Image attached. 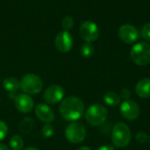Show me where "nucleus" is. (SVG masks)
Here are the masks:
<instances>
[{
	"label": "nucleus",
	"instance_id": "17",
	"mask_svg": "<svg viewBox=\"0 0 150 150\" xmlns=\"http://www.w3.org/2000/svg\"><path fill=\"white\" fill-rule=\"evenodd\" d=\"M34 127L35 123L32 118H25L19 124V129L25 134H30L33 130Z\"/></svg>",
	"mask_w": 150,
	"mask_h": 150
},
{
	"label": "nucleus",
	"instance_id": "7",
	"mask_svg": "<svg viewBox=\"0 0 150 150\" xmlns=\"http://www.w3.org/2000/svg\"><path fill=\"white\" fill-rule=\"evenodd\" d=\"M79 32L82 39L90 43L95 41L99 36V30L98 25L91 20L84 21L81 25Z\"/></svg>",
	"mask_w": 150,
	"mask_h": 150
},
{
	"label": "nucleus",
	"instance_id": "29",
	"mask_svg": "<svg viewBox=\"0 0 150 150\" xmlns=\"http://www.w3.org/2000/svg\"><path fill=\"white\" fill-rule=\"evenodd\" d=\"M24 150H39V149H36V148H33V147H29V148L25 149Z\"/></svg>",
	"mask_w": 150,
	"mask_h": 150
},
{
	"label": "nucleus",
	"instance_id": "24",
	"mask_svg": "<svg viewBox=\"0 0 150 150\" xmlns=\"http://www.w3.org/2000/svg\"><path fill=\"white\" fill-rule=\"evenodd\" d=\"M8 133V127L3 120H0V141L4 140Z\"/></svg>",
	"mask_w": 150,
	"mask_h": 150
},
{
	"label": "nucleus",
	"instance_id": "20",
	"mask_svg": "<svg viewBox=\"0 0 150 150\" xmlns=\"http://www.w3.org/2000/svg\"><path fill=\"white\" fill-rule=\"evenodd\" d=\"M62 26L63 31H67L69 32V30H71L74 26V19L71 16H66L63 18L62 21Z\"/></svg>",
	"mask_w": 150,
	"mask_h": 150
},
{
	"label": "nucleus",
	"instance_id": "11",
	"mask_svg": "<svg viewBox=\"0 0 150 150\" xmlns=\"http://www.w3.org/2000/svg\"><path fill=\"white\" fill-rule=\"evenodd\" d=\"M64 97V90L60 85H52L48 87L43 94L44 100L50 105H54L62 100Z\"/></svg>",
	"mask_w": 150,
	"mask_h": 150
},
{
	"label": "nucleus",
	"instance_id": "8",
	"mask_svg": "<svg viewBox=\"0 0 150 150\" xmlns=\"http://www.w3.org/2000/svg\"><path fill=\"white\" fill-rule=\"evenodd\" d=\"M120 110L121 115L127 120H135L140 115V107L138 104L131 99L123 101Z\"/></svg>",
	"mask_w": 150,
	"mask_h": 150
},
{
	"label": "nucleus",
	"instance_id": "26",
	"mask_svg": "<svg viewBox=\"0 0 150 150\" xmlns=\"http://www.w3.org/2000/svg\"><path fill=\"white\" fill-rule=\"evenodd\" d=\"M97 150H115V148L110 145H105V146L99 147Z\"/></svg>",
	"mask_w": 150,
	"mask_h": 150
},
{
	"label": "nucleus",
	"instance_id": "23",
	"mask_svg": "<svg viewBox=\"0 0 150 150\" xmlns=\"http://www.w3.org/2000/svg\"><path fill=\"white\" fill-rule=\"evenodd\" d=\"M136 141L142 144H144V143H147L149 141V136L144 133V132H139L137 134H136V137H135Z\"/></svg>",
	"mask_w": 150,
	"mask_h": 150
},
{
	"label": "nucleus",
	"instance_id": "21",
	"mask_svg": "<svg viewBox=\"0 0 150 150\" xmlns=\"http://www.w3.org/2000/svg\"><path fill=\"white\" fill-rule=\"evenodd\" d=\"M41 133L42 135L45 138H50L54 135V127L50 124V123H47L46 125H44V127L41 129Z\"/></svg>",
	"mask_w": 150,
	"mask_h": 150
},
{
	"label": "nucleus",
	"instance_id": "1",
	"mask_svg": "<svg viewBox=\"0 0 150 150\" xmlns=\"http://www.w3.org/2000/svg\"><path fill=\"white\" fill-rule=\"evenodd\" d=\"M60 112L65 120L76 121L83 115L84 104L79 98L69 97L62 101L60 105Z\"/></svg>",
	"mask_w": 150,
	"mask_h": 150
},
{
	"label": "nucleus",
	"instance_id": "25",
	"mask_svg": "<svg viewBox=\"0 0 150 150\" xmlns=\"http://www.w3.org/2000/svg\"><path fill=\"white\" fill-rule=\"evenodd\" d=\"M130 95H131V93H130V91H129L128 89L124 88V89H122V90H121V96H122V98H123L125 100L129 99Z\"/></svg>",
	"mask_w": 150,
	"mask_h": 150
},
{
	"label": "nucleus",
	"instance_id": "2",
	"mask_svg": "<svg viewBox=\"0 0 150 150\" xmlns=\"http://www.w3.org/2000/svg\"><path fill=\"white\" fill-rule=\"evenodd\" d=\"M131 131L128 126L123 122L116 123L112 127V141L116 148H125L131 142Z\"/></svg>",
	"mask_w": 150,
	"mask_h": 150
},
{
	"label": "nucleus",
	"instance_id": "28",
	"mask_svg": "<svg viewBox=\"0 0 150 150\" xmlns=\"http://www.w3.org/2000/svg\"><path fill=\"white\" fill-rule=\"evenodd\" d=\"M77 150H91L90 148H88V147H81V148H79Z\"/></svg>",
	"mask_w": 150,
	"mask_h": 150
},
{
	"label": "nucleus",
	"instance_id": "12",
	"mask_svg": "<svg viewBox=\"0 0 150 150\" xmlns=\"http://www.w3.org/2000/svg\"><path fill=\"white\" fill-rule=\"evenodd\" d=\"M14 105L18 111L23 113L30 112L33 108V100L28 94H18L14 98Z\"/></svg>",
	"mask_w": 150,
	"mask_h": 150
},
{
	"label": "nucleus",
	"instance_id": "14",
	"mask_svg": "<svg viewBox=\"0 0 150 150\" xmlns=\"http://www.w3.org/2000/svg\"><path fill=\"white\" fill-rule=\"evenodd\" d=\"M135 92L140 98H150V78H143L140 80L135 86Z\"/></svg>",
	"mask_w": 150,
	"mask_h": 150
},
{
	"label": "nucleus",
	"instance_id": "19",
	"mask_svg": "<svg viewBox=\"0 0 150 150\" xmlns=\"http://www.w3.org/2000/svg\"><path fill=\"white\" fill-rule=\"evenodd\" d=\"M94 47L91 43L90 42H86L84 44H83V46L81 47V54L83 57L84 58H89L91 57L93 54H94Z\"/></svg>",
	"mask_w": 150,
	"mask_h": 150
},
{
	"label": "nucleus",
	"instance_id": "5",
	"mask_svg": "<svg viewBox=\"0 0 150 150\" xmlns=\"http://www.w3.org/2000/svg\"><path fill=\"white\" fill-rule=\"evenodd\" d=\"M42 88V80L34 74H26L20 81V89L26 94H37L41 91Z\"/></svg>",
	"mask_w": 150,
	"mask_h": 150
},
{
	"label": "nucleus",
	"instance_id": "18",
	"mask_svg": "<svg viewBox=\"0 0 150 150\" xmlns=\"http://www.w3.org/2000/svg\"><path fill=\"white\" fill-rule=\"evenodd\" d=\"M10 145L12 150H22L24 146V141L20 135L15 134L11 138Z\"/></svg>",
	"mask_w": 150,
	"mask_h": 150
},
{
	"label": "nucleus",
	"instance_id": "9",
	"mask_svg": "<svg viewBox=\"0 0 150 150\" xmlns=\"http://www.w3.org/2000/svg\"><path fill=\"white\" fill-rule=\"evenodd\" d=\"M119 37L126 44H133L137 41L140 37L139 31L133 25L126 24L120 27Z\"/></svg>",
	"mask_w": 150,
	"mask_h": 150
},
{
	"label": "nucleus",
	"instance_id": "16",
	"mask_svg": "<svg viewBox=\"0 0 150 150\" xmlns=\"http://www.w3.org/2000/svg\"><path fill=\"white\" fill-rule=\"evenodd\" d=\"M104 101L110 106H116L120 104L121 98L114 91H108L104 95Z\"/></svg>",
	"mask_w": 150,
	"mask_h": 150
},
{
	"label": "nucleus",
	"instance_id": "10",
	"mask_svg": "<svg viewBox=\"0 0 150 150\" xmlns=\"http://www.w3.org/2000/svg\"><path fill=\"white\" fill-rule=\"evenodd\" d=\"M54 45L57 50L62 53H67L71 50L73 47V38L67 31L59 33L54 40Z\"/></svg>",
	"mask_w": 150,
	"mask_h": 150
},
{
	"label": "nucleus",
	"instance_id": "27",
	"mask_svg": "<svg viewBox=\"0 0 150 150\" xmlns=\"http://www.w3.org/2000/svg\"><path fill=\"white\" fill-rule=\"evenodd\" d=\"M0 150H10L9 148L7 146H5L4 144L3 143H0Z\"/></svg>",
	"mask_w": 150,
	"mask_h": 150
},
{
	"label": "nucleus",
	"instance_id": "13",
	"mask_svg": "<svg viewBox=\"0 0 150 150\" xmlns=\"http://www.w3.org/2000/svg\"><path fill=\"white\" fill-rule=\"evenodd\" d=\"M35 115L40 120L45 123H51L54 120V113L53 110L45 104H40L35 107Z\"/></svg>",
	"mask_w": 150,
	"mask_h": 150
},
{
	"label": "nucleus",
	"instance_id": "3",
	"mask_svg": "<svg viewBox=\"0 0 150 150\" xmlns=\"http://www.w3.org/2000/svg\"><path fill=\"white\" fill-rule=\"evenodd\" d=\"M107 115V109L100 104L91 105L85 112V119L87 122L93 127L102 125L106 120Z\"/></svg>",
	"mask_w": 150,
	"mask_h": 150
},
{
	"label": "nucleus",
	"instance_id": "15",
	"mask_svg": "<svg viewBox=\"0 0 150 150\" xmlns=\"http://www.w3.org/2000/svg\"><path fill=\"white\" fill-rule=\"evenodd\" d=\"M3 86L6 91L10 93V97L15 95L17 91L20 88V82L14 77H7L3 81Z\"/></svg>",
	"mask_w": 150,
	"mask_h": 150
},
{
	"label": "nucleus",
	"instance_id": "22",
	"mask_svg": "<svg viewBox=\"0 0 150 150\" xmlns=\"http://www.w3.org/2000/svg\"><path fill=\"white\" fill-rule=\"evenodd\" d=\"M141 36L144 40L150 41V23H147L142 26L141 31Z\"/></svg>",
	"mask_w": 150,
	"mask_h": 150
},
{
	"label": "nucleus",
	"instance_id": "6",
	"mask_svg": "<svg viewBox=\"0 0 150 150\" xmlns=\"http://www.w3.org/2000/svg\"><path fill=\"white\" fill-rule=\"evenodd\" d=\"M65 136L69 142L78 144L85 139L86 129L81 123L72 122L66 127Z\"/></svg>",
	"mask_w": 150,
	"mask_h": 150
},
{
	"label": "nucleus",
	"instance_id": "30",
	"mask_svg": "<svg viewBox=\"0 0 150 150\" xmlns=\"http://www.w3.org/2000/svg\"><path fill=\"white\" fill-rule=\"evenodd\" d=\"M149 142H150V136H149Z\"/></svg>",
	"mask_w": 150,
	"mask_h": 150
},
{
	"label": "nucleus",
	"instance_id": "4",
	"mask_svg": "<svg viewBox=\"0 0 150 150\" xmlns=\"http://www.w3.org/2000/svg\"><path fill=\"white\" fill-rule=\"evenodd\" d=\"M132 61L139 66H146L150 62V45L147 42L135 44L130 52Z\"/></svg>",
	"mask_w": 150,
	"mask_h": 150
}]
</instances>
